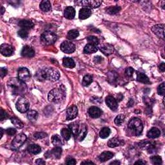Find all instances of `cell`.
<instances>
[{
  "mask_svg": "<svg viewBox=\"0 0 165 165\" xmlns=\"http://www.w3.org/2000/svg\"><path fill=\"white\" fill-rule=\"evenodd\" d=\"M60 74L58 70L52 67H45L38 70L35 74L36 79L39 81L49 80L55 81L59 79Z\"/></svg>",
  "mask_w": 165,
  "mask_h": 165,
  "instance_id": "obj_1",
  "label": "cell"
},
{
  "mask_svg": "<svg viewBox=\"0 0 165 165\" xmlns=\"http://www.w3.org/2000/svg\"><path fill=\"white\" fill-rule=\"evenodd\" d=\"M9 89L14 95H23L27 91L26 84L19 78H13L9 80L7 83Z\"/></svg>",
  "mask_w": 165,
  "mask_h": 165,
  "instance_id": "obj_2",
  "label": "cell"
},
{
  "mask_svg": "<svg viewBox=\"0 0 165 165\" xmlns=\"http://www.w3.org/2000/svg\"><path fill=\"white\" fill-rule=\"evenodd\" d=\"M65 98V89L62 88H54L52 90L49 95H48V99L51 103H59L62 102Z\"/></svg>",
  "mask_w": 165,
  "mask_h": 165,
  "instance_id": "obj_3",
  "label": "cell"
},
{
  "mask_svg": "<svg viewBox=\"0 0 165 165\" xmlns=\"http://www.w3.org/2000/svg\"><path fill=\"white\" fill-rule=\"evenodd\" d=\"M128 128L133 134L139 136L143 132V125L141 120L138 118H134L130 120L128 124Z\"/></svg>",
  "mask_w": 165,
  "mask_h": 165,
  "instance_id": "obj_4",
  "label": "cell"
},
{
  "mask_svg": "<svg viewBox=\"0 0 165 165\" xmlns=\"http://www.w3.org/2000/svg\"><path fill=\"white\" fill-rule=\"evenodd\" d=\"M56 39H57V36L50 31L44 32L41 36V41L46 45H52L55 42Z\"/></svg>",
  "mask_w": 165,
  "mask_h": 165,
  "instance_id": "obj_5",
  "label": "cell"
},
{
  "mask_svg": "<svg viewBox=\"0 0 165 165\" xmlns=\"http://www.w3.org/2000/svg\"><path fill=\"white\" fill-rule=\"evenodd\" d=\"M16 107L19 112L25 113L29 109L30 103L29 100L24 97H20L16 103Z\"/></svg>",
  "mask_w": 165,
  "mask_h": 165,
  "instance_id": "obj_6",
  "label": "cell"
},
{
  "mask_svg": "<svg viewBox=\"0 0 165 165\" xmlns=\"http://www.w3.org/2000/svg\"><path fill=\"white\" fill-rule=\"evenodd\" d=\"M27 136L24 134H19L15 137V138L13 139L12 142V147L16 149L19 148L22 144L26 141Z\"/></svg>",
  "mask_w": 165,
  "mask_h": 165,
  "instance_id": "obj_7",
  "label": "cell"
},
{
  "mask_svg": "<svg viewBox=\"0 0 165 165\" xmlns=\"http://www.w3.org/2000/svg\"><path fill=\"white\" fill-rule=\"evenodd\" d=\"M75 3H77L79 6H83L87 8H95L99 7L101 5V1H75Z\"/></svg>",
  "mask_w": 165,
  "mask_h": 165,
  "instance_id": "obj_8",
  "label": "cell"
},
{
  "mask_svg": "<svg viewBox=\"0 0 165 165\" xmlns=\"http://www.w3.org/2000/svg\"><path fill=\"white\" fill-rule=\"evenodd\" d=\"M61 50L64 53L66 54H71L75 50V47L74 43L70 41H63L61 45Z\"/></svg>",
  "mask_w": 165,
  "mask_h": 165,
  "instance_id": "obj_9",
  "label": "cell"
},
{
  "mask_svg": "<svg viewBox=\"0 0 165 165\" xmlns=\"http://www.w3.org/2000/svg\"><path fill=\"white\" fill-rule=\"evenodd\" d=\"M62 154V149L61 147H55L53 149H52L50 151L47 152L45 153V158H50V157H52V158H54L55 159H59L61 158Z\"/></svg>",
  "mask_w": 165,
  "mask_h": 165,
  "instance_id": "obj_10",
  "label": "cell"
},
{
  "mask_svg": "<svg viewBox=\"0 0 165 165\" xmlns=\"http://www.w3.org/2000/svg\"><path fill=\"white\" fill-rule=\"evenodd\" d=\"M18 78L22 81H26L30 78L29 70L25 67H21L18 70Z\"/></svg>",
  "mask_w": 165,
  "mask_h": 165,
  "instance_id": "obj_11",
  "label": "cell"
},
{
  "mask_svg": "<svg viewBox=\"0 0 165 165\" xmlns=\"http://www.w3.org/2000/svg\"><path fill=\"white\" fill-rule=\"evenodd\" d=\"M0 51L2 55H3L5 57H9V56L13 54L14 52V49L11 45H9V44L4 43L1 45L0 47Z\"/></svg>",
  "mask_w": 165,
  "mask_h": 165,
  "instance_id": "obj_12",
  "label": "cell"
},
{
  "mask_svg": "<svg viewBox=\"0 0 165 165\" xmlns=\"http://www.w3.org/2000/svg\"><path fill=\"white\" fill-rule=\"evenodd\" d=\"M78 114V109L76 106L72 105L67 110V120L70 121L75 119Z\"/></svg>",
  "mask_w": 165,
  "mask_h": 165,
  "instance_id": "obj_13",
  "label": "cell"
},
{
  "mask_svg": "<svg viewBox=\"0 0 165 165\" xmlns=\"http://www.w3.org/2000/svg\"><path fill=\"white\" fill-rule=\"evenodd\" d=\"M152 30L155 35L158 37L164 39V24H158L153 26L152 28Z\"/></svg>",
  "mask_w": 165,
  "mask_h": 165,
  "instance_id": "obj_14",
  "label": "cell"
},
{
  "mask_svg": "<svg viewBox=\"0 0 165 165\" xmlns=\"http://www.w3.org/2000/svg\"><path fill=\"white\" fill-rule=\"evenodd\" d=\"M99 49L105 55H109L114 53V47L108 43H104L101 45L99 47Z\"/></svg>",
  "mask_w": 165,
  "mask_h": 165,
  "instance_id": "obj_15",
  "label": "cell"
},
{
  "mask_svg": "<svg viewBox=\"0 0 165 165\" xmlns=\"http://www.w3.org/2000/svg\"><path fill=\"white\" fill-rule=\"evenodd\" d=\"M105 102L107 103V105L110 108V110L115 111L118 109V104L117 100L111 95H108L107 97L105 99Z\"/></svg>",
  "mask_w": 165,
  "mask_h": 165,
  "instance_id": "obj_16",
  "label": "cell"
},
{
  "mask_svg": "<svg viewBox=\"0 0 165 165\" xmlns=\"http://www.w3.org/2000/svg\"><path fill=\"white\" fill-rule=\"evenodd\" d=\"M21 55L25 58H33L35 55V51L34 49L30 46H25L21 50Z\"/></svg>",
  "mask_w": 165,
  "mask_h": 165,
  "instance_id": "obj_17",
  "label": "cell"
},
{
  "mask_svg": "<svg viewBox=\"0 0 165 165\" xmlns=\"http://www.w3.org/2000/svg\"><path fill=\"white\" fill-rule=\"evenodd\" d=\"M87 133V127L84 124H79V129L77 137H76V139L79 141H82L84 139Z\"/></svg>",
  "mask_w": 165,
  "mask_h": 165,
  "instance_id": "obj_18",
  "label": "cell"
},
{
  "mask_svg": "<svg viewBox=\"0 0 165 165\" xmlns=\"http://www.w3.org/2000/svg\"><path fill=\"white\" fill-rule=\"evenodd\" d=\"M88 113L92 118H98L101 115L102 111L98 107H92L88 109Z\"/></svg>",
  "mask_w": 165,
  "mask_h": 165,
  "instance_id": "obj_19",
  "label": "cell"
},
{
  "mask_svg": "<svg viewBox=\"0 0 165 165\" xmlns=\"http://www.w3.org/2000/svg\"><path fill=\"white\" fill-rule=\"evenodd\" d=\"M92 14V10L89 9V8L84 7L82 8L81 9H80L79 13V18L80 19H86L90 17Z\"/></svg>",
  "mask_w": 165,
  "mask_h": 165,
  "instance_id": "obj_20",
  "label": "cell"
},
{
  "mask_svg": "<svg viewBox=\"0 0 165 165\" xmlns=\"http://www.w3.org/2000/svg\"><path fill=\"white\" fill-rule=\"evenodd\" d=\"M34 25V23L30 21V20H26V19H23L19 21V26L21 27L23 29L29 30L33 28Z\"/></svg>",
  "mask_w": 165,
  "mask_h": 165,
  "instance_id": "obj_21",
  "label": "cell"
},
{
  "mask_svg": "<svg viewBox=\"0 0 165 165\" xmlns=\"http://www.w3.org/2000/svg\"><path fill=\"white\" fill-rule=\"evenodd\" d=\"M75 10L74 8L72 7H68L65 9L64 11V16L67 19H72L75 17Z\"/></svg>",
  "mask_w": 165,
  "mask_h": 165,
  "instance_id": "obj_22",
  "label": "cell"
},
{
  "mask_svg": "<svg viewBox=\"0 0 165 165\" xmlns=\"http://www.w3.org/2000/svg\"><path fill=\"white\" fill-rule=\"evenodd\" d=\"M27 151L30 154L36 155L39 154V153L41 152V148L38 145V144H33L28 147Z\"/></svg>",
  "mask_w": 165,
  "mask_h": 165,
  "instance_id": "obj_23",
  "label": "cell"
},
{
  "mask_svg": "<svg viewBox=\"0 0 165 165\" xmlns=\"http://www.w3.org/2000/svg\"><path fill=\"white\" fill-rule=\"evenodd\" d=\"M114 157V154L111 152H104L98 157V159L100 162H105L110 160Z\"/></svg>",
  "mask_w": 165,
  "mask_h": 165,
  "instance_id": "obj_24",
  "label": "cell"
},
{
  "mask_svg": "<svg viewBox=\"0 0 165 165\" xmlns=\"http://www.w3.org/2000/svg\"><path fill=\"white\" fill-rule=\"evenodd\" d=\"M107 144L108 146L110 148H114L116 147L123 145L124 142L122 140L118 138H112L111 139L108 141Z\"/></svg>",
  "mask_w": 165,
  "mask_h": 165,
  "instance_id": "obj_25",
  "label": "cell"
},
{
  "mask_svg": "<svg viewBox=\"0 0 165 165\" xmlns=\"http://www.w3.org/2000/svg\"><path fill=\"white\" fill-rule=\"evenodd\" d=\"M98 48L97 46L92 45V44L90 43H88L86 46L84 48V54H93L95 53L96 52L98 51Z\"/></svg>",
  "mask_w": 165,
  "mask_h": 165,
  "instance_id": "obj_26",
  "label": "cell"
},
{
  "mask_svg": "<svg viewBox=\"0 0 165 165\" xmlns=\"http://www.w3.org/2000/svg\"><path fill=\"white\" fill-rule=\"evenodd\" d=\"M161 135L160 130L157 128H152L147 133V137L150 139L158 138Z\"/></svg>",
  "mask_w": 165,
  "mask_h": 165,
  "instance_id": "obj_27",
  "label": "cell"
},
{
  "mask_svg": "<svg viewBox=\"0 0 165 165\" xmlns=\"http://www.w3.org/2000/svg\"><path fill=\"white\" fill-rule=\"evenodd\" d=\"M68 128H70V130L72 132V134L74 136L75 138H76L79 129V124L78 122H74L69 124Z\"/></svg>",
  "mask_w": 165,
  "mask_h": 165,
  "instance_id": "obj_28",
  "label": "cell"
},
{
  "mask_svg": "<svg viewBox=\"0 0 165 165\" xmlns=\"http://www.w3.org/2000/svg\"><path fill=\"white\" fill-rule=\"evenodd\" d=\"M63 64L65 67L69 68H73L75 66L74 59L68 57H65L63 59Z\"/></svg>",
  "mask_w": 165,
  "mask_h": 165,
  "instance_id": "obj_29",
  "label": "cell"
},
{
  "mask_svg": "<svg viewBox=\"0 0 165 165\" xmlns=\"http://www.w3.org/2000/svg\"><path fill=\"white\" fill-rule=\"evenodd\" d=\"M137 80H138L139 82H141L142 83L148 84L150 83V80H149L148 78V76L140 72H137Z\"/></svg>",
  "mask_w": 165,
  "mask_h": 165,
  "instance_id": "obj_30",
  "label": "cell"
},
{
  "mask_svg": "<svg viewBox=\"0 0 165 165\" xmlns=\"http://www.w3.org/2000/svg\"><path fill=\"white\" fill-rule=\"evenodd\" d=\"M52 143L54 147H61L63 145V141L61 137L58 135H54L52 137Z\"/></svg>",
  "mask_w": 165,
  "mask_h": 165,
  "instance_id": "obj_31",
  "label": "cell"
},
{
  "mask_svg": "<svg viewBox=\"0 0 165 165\" xmlns=\"http://www.w3.org/2000/svg\"><path fill=\"white\" fill-rule=\"evenodd\" d=\"M39 8L43 12H49L51 9V4L49 1L44 0L40 3Z\"/></svg>",
  "mask_w": 165,
  "mask_h": 165,
  "instance_id": "obj_32",
  "label": "cell"
},
{
  "mask_svg": "<svg viewBox=\"0 0 165 165\" xmlns=\"http://www.w3.org/2000/svg\"><path fill=\"white\" fill-rule=\"evenodd\" d=\"M10 121H11L12 123H13L16 127V128H18V129H21L22 128H23V127H24L23 123L21 121V120L19 119L18 118L13 117V118H10Z\"/></svg>",
  "mask_w": 165,
  "mask_h": 165,
  "instance_id": "obj_33",
  "label": "cell"
},
{
  "mask_svg": "<svg viewBox=\"0 0 165 165\" xmlns=\"http://www.w3.org/2000/svg\"><path fill=\"white\" fill-rule=\"evenodd\" d=\"M61 134L64 139L68 141L71 138L72 132L69 128H63L61 130Z\"/></svg>",
  "mask_w": 165,
  "mask_h": 165,
  "instance_id": "obj_34",
  "label": "cell"
},
{
  "mask_svg": "<svg viewBox=\"0 0 165 165\" xmlns=\"http://www.w3.org/2000/svg\"><path fill=\"white\" fill-rule=\"evenodd\" d=\"M121 10V8L119 6L110 7L106 9V13L110 15H114L119 13Z\"/></svg>",
  "mask_w": 165,
  "mask_h": 165,
  "instance_id": "obj_35",
  "label": "cell"
},
{
  "mask_svg": "<svg viewBox=\"0 0 165 165\" xmlns=\"http://www.w3.org/2000/svg\"><path fill=\"white\" fill-rule=\"evenodd\" d=\"M111 133V130L108 127H104L99 132V136L101 138L106 139L110 135Z\"/></svg>",
  "mask_w": 165,
  "mask_h": 165,
  "instance_id": "obj_36",
  "label": "cell"
},
{
  "mask_svg": "<svg viewBox=\"0 0 165 165\" xmlns=\"http://www.w3.org/2000/svg\"><path fill=\"white\" fill-rule=\"evenodd\" d=\"M27 118L31 121H34L38 118V112L36 110H30L27 113Z\"/></svg>",
  "mask_w": 165,
  "mask_h": 165,
  "instance_id": "obj_37",
  "label": "cell"
},
{
  "mask_svg": "<svg viewBox=\"0 0 165 165\" xmlns=\"http://www.w3.org/2000/svg\"><path fill=\"white\" fill-rule=\"evenodd\" d=\"M93 81V78H92V76L90 75H86L84 76V78L83 79V81H82V84L83 85L84 87H87L88 85H90V84Z\"/></svg>",
  "mask_w": 165,
  "mask_h": 165,
  "instance_id": "obj_38",
  "label": "cell"
},
{
  "mask_svg": "<svg viewBox=\"0 0 165 165\" xmlns=\"http://www.w3.org/2000/svg\"><path fill=\"white\" fill-rule=\"evenodd\" d=\"M79 35V33L78 30L73 29L68 32L67 34V38L70 39H73L78 38Z\"/></svg>",
  "mask_w": 165,
  "mask_h": 165,
  "instance_id": "obj_39",
  "label": "cell"
},
{
  "mask_svg": "<svg viewBox=\"0 0 165 165\" xmlns=\"http://www.w3.org/2000/svg\"><path fill=\"white\" fill-rule=\"evenodd\" d=\"M124 119H125V116L123 114L118 115L114 119V123L117 126H121L124 122Z\"/></svg>",
  "mask_w": 165,
  "mask_h": 165,
  "instance_id": "obj_40",
  "label": "cell"
},
{
  "mask_svg": "<svg viewBox=\"0 0 165 165\" xmlns=\"http://www.w3.org/2000/svg\"><path fill=\"white\" fill-rule=\"evenodd\" d=\"M87 40L88 41V43L92 44V45L98 46L99 45V39L98 38H96L95 36H88L87 38Z\"/></svg>",
  "mask_w": 165,
  "mask_h": 165,
  "instance_id": "obj_41",
  "label": "cell"
},
{
  "mask_svg": "<svg viewBox=\"0 0 165 165\" xmlns=\"http://www.w3.org/2000/svg\"><path fill=\"white\" fill-rule=\"evenodd\" d=\"M151 161L154 164H162V158L160 156L155 155L151 158Z\"/></svg>",
  "mask_w": 165,
  "mask_h": 165,
  "instance_id": "obj_42",
  "label": "cell"
},
{
  "mask_svg": "<svg viewBox=\"0 0 165 165\" xmlns=\"http://www.w3.org/2000/svg\"><path fill=\"white\" fill-rule=\"evenodd\" d=\"M18 34L20 38H21L23 39H25V38H27L28 37V35H29V32H28V30H26V29H21V30H19L18 31Z\"/></svg>",
  "mask_w": 165,
  "mask_h": 165,
  "instance_id": "obj_43",
  "label": "cell"
},
{
  "mask_svg": "<svg viewBox=\"0 0 165 165\" xmlns=\"http://www.w3.org/2000/svg\"><path fill=\"white\" fill-rule=\"evenodd\" d=\"M34 137L35 138L38 139H41L46 138L47 137V134L45 132H35L34 134Z\"/></svg>",
  "mask_w": 165,
  "mask_h": 165,
  "instance_id": "obj_44",
  "label": "cell"
},
{
  "mask_svg": "<svg viewBox=\"0 0 165 165\" xmlns=\"http://www.w3.org/2000/svg\"><path fill=\"white\" fill-rule=\"evenodd\" d=\"M164 90H165L164 83H162L158 87V94L160 95H163L164 94Z\"/></svg>",
  "mask_w": 165,
  "mask_h": 165,
  "instance_id": "obj_45",
  "label": "cell"
},
{
  "mask_svg": "<svg viewBox=\"0 0 165 165\" xmlns=\"http://www.w3.org/2000/svg\"><path fill=\"white\" fill-rule=\"evenodd\" d=\"M134 69L132 67H128L127 68L126 70H125V74L127 76V77H131L132 76L133 74H134Z\"/></svg>",
  "mask_w": 165,
  "mask_h": 165,
  "instance_id": "obj_46",
  "label": "cell"
},
{
  "mask_svg": "<svg viewBox=\"0 0 165 165\" xmlns=\"http://www.w3.org/2000/svg\"><path fill=\"white\" fill-rule=\"evenodd\" d=\"M90 101L94 104H101L102 103V99L99 97H96V96L92 97Z\"/></svg>",
  "mask_w": 165,
  "mask_h": 165,
  "instance_id": "obj_47",
  "label": "cell"
},
{
  "mask_svg": "<svg viewBox=\"0 0 165 165\" xmlns=\"http://www.w3.org/2000/svg\"><path fill=\"white\" fill-rule=\"evenodd\" d=\"M6 133L9 135L13 136V135H14L16 134V130L15 128H9L6 130Z\"/></svg>",
  "mask_w": 165,
  "mask_h": 165,
  "instance_id": "obj_48",
  "label": "cell"
},
{
  "mask_svg": "<svg viewBox=\"0 0 165 165\" xmlns=\"http://www.w3.org/2000/svg\"><path fill=\"white\" fill-rule=\"evenodd\" d=\"M0 115H1V121H3L4 119H6L7 118H9V115H8L5 111L3 110V108H1V114H0Z\"/></svg>",
  "mask_w": 165,
  "mask_h": 165,
  "instance_id": "obj_49",
  "label": "cell"
},
{
  "mask_svg": "<svg viewBox=\"0 0 165 165\" xmlns=\"http://www.w3.org/2000/svg\"><path fill=\"white\" fill-rule=\"evenodd\" d=\"M7 74V69L5 67H1L0 69V75L1 78H3Z\"/></svg>",
  "mask_w": 165,
  "mask_h": 165,
  "instance_id": "obj_50",
  "label": "cell"
},
{
  "mask_svg": "<svg viewBox=\"0 0 165 165\" xmlns=\"http://www.w3.org/2000/svg\"><path fill=\"white\" fill-rule=\"evenodd\" d=\"M66 164H69V165H74V164H76L75 160L74 159H73V158H68V159H67Z\"/></svg>",
  "mask_w": 165,
  "mask_h": 165,
  "instance_id": "obj_51",
  "label": "cell"
},
{
  "mask_svg": "<svg viewBox=\"0 0 165 165\" xmlns=\"http://www.w3.org/2000/svg\"><path fill=\"white\" fill-rule=\"evenodd\" d=\"M94 61L95 63L99 64V63H102V61H103V58L102 57H101V56H99V55H97V56H95Z\"/></svg>",
  "mask_w": 165,
  "mask_h": 165,
  "instance_id": "obj_52",
  "label": "cell"
},
{
  "mask_svg": "<svg viewBox=\"0 0 165 165\" xmlns=\"http://www.w3.org/2000/svg\"><path fill=\"white\" fill-rule=\"evenodd\" d=\"M35 163L36 164H39V165H43V164H45V162L41 159H38L36 161Z\"/></svg>",
  "mask_w": 165,
  "mask_h": 165,
  "instance_id": "obj_53",
  "label": "cell"
},
{
  "mask_svg": "<svg viewBox=\"0 0 165 165\" xmlns=\"http://www.w3.org/2000/svg\"><path fill=\"white\" fill-rule=\"evenodd\" d=\"M159 69L160 71H161L162 72H164L165 71V64L164 63H161L160 64V65L159 66Z\"/></svg>",
  "mask_w": 165,
  "mask_h": 165,
  "instance_id": "obj_54",
  "label": "cell"
},
{
  "mask_svg": "<svg viewBox=\"0 0 165 165\" xmlns=\"http://www.w3.org/2000/svg\"><path fill=\"white\" fill-rule=\"evenodd\" d=\"M134 100H133L132 99H130L129 100V101H128V103L127 106H128V107H132L133 105H134Z\"/></svg>",
  "mask_w": 165,
  "mask_h": 165,
  "instance_id": "obj_55",
  "label": "cell"
},
{
  "mask_svg": "<svg viewBox=\"0 0 165 165\" xmlns=\"http://www.w3.org/2000/svg\"><path fill=\"white\" fill-rule=\"evenodd\" d=\"M120 164H121V163L119 161H118V160H115V161H112V163H110V165H112V164H114V165H119Z\"/></svg>",
  "mask_w": 165,
  "mask_h": 165,
  "instance_id": "obj_56",
  "label": "cell"
},
{
  "mask_svg": "<svg viewBox=\"0 0 165 165\" xmlns=\"http://www.w3.org/2000/svg\"><path fill=\"white\" fill-rule=\"evenodd\" d=\"M81 164H95L93 162H92V161H83Z\"/></svg>",
  "mask_w": 165,
  "mask_h": 165,
  "instance_id": "obj_57",
  "label": "cell"
},
{
  "mask_svg": "<svg viewBox=\"0 0 165 165\" xmlns=\"http://www.w3.org/2000/svg\"><path fill=\"white\" fill-rule=\"evenodd\" d=\"M135 164H145V162L143 161L142 160H139V161H136L135 163Z\"/></svg>",
  "mask_w": 165,
  "mask_h": 165,
  "instance_id": "obj_58",
  "label": "cell"
},
{
  "mask_svg": "<svg viewBox=\"0 0 165 165\" xmlns=\"http://www.w3.org/2000/svg\"><path fill=\"white\" fill-rule=\"evenodd\" d=\"M5 8H4V7H1V15H3V13H4V12H5Z\"/></svg>",
  "mask_w": 165,
  "mask_h": 165,
  "instance_id": "obj_59",
  "label": "cell"
},
{
  "mask_svg": "<svg viewBox=\"0 0 165 165\" xmlns=\"http://www.w3.org/2000/svg\"><path fill=\"white\" fill-rule=\"evenodd\" d=\"M0 130H1V138H2L3 135V129L2 128H0Z\"/></svg>",
  "mask_w": 165,
  "mask_h": 165,
  "instance_id": "obj_60",
  "label": "cell"
}]
</instances>
